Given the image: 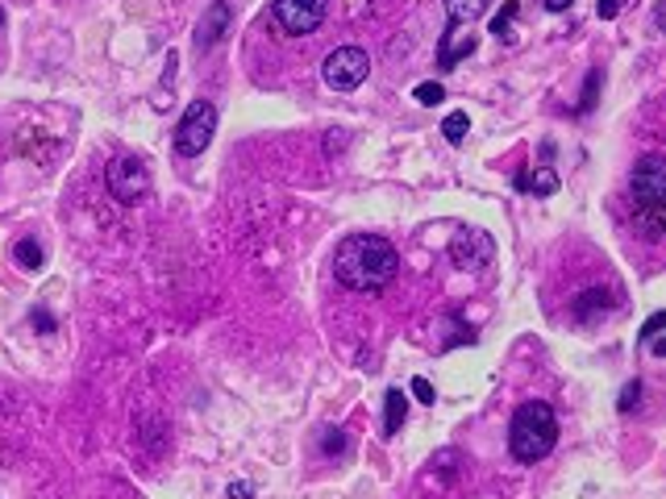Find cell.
<instances>
[{"label":"cell","mask_w":666,"mask_h":499,"mask_svg":"<svg viewBox=\"0 0 666 499\" xmlns=\"http://www.w3.org/2000/svg\"><path fill=\"white\" fill-rule=\"evenodd\" d=\"M400 275L396 245L379 233H354L333 254V279L350 292H384Z\"/></svg>","instance_id":"obj_1"},{"label":"cell","mask_w":666,"mask_h":499,"mask_svg":"<svg viewBox=\"0 0 666 499\" xmlns=\"http://www.w3.org/2000/svg\"><path fill=\"white\" fill-rule=\"evenodd\" d=\"M558 445V416L545 400H529L517 408L509 428V450L517 462H542Z\"/></svg>","instance_id":"obj_2"},{"label":"cell","mask_w":666,"mask_h":499,"mask_svg":"<svg viewBox=\"0 0 666 499\" xmlns=\"http://www.w3.org/2000/svg\"><path fill=\"white\" fill-rule=\"evenodd\" d=\"M629 195L637 208V225L645 237H662V217H666V162L662 154H645L637 159L629 175Z\"/></svg>","instance_id":"obj_3"},{"label":"cell","mask_w":666,"mask_h":499,"mask_svg":"<svg viewBox=\"0 0 666 499\" xmlns=\"http://www.w3.org/2000/svg\"><path fill=\"white\" fill-rule=\"evenodd\" d=\"M213 134H217V104L213 100H192L188 112L180 117V125H175V154L196 159L200 150H208Z\"/></svg>","instance_id":"obj_4"},{"label":"cell","mask_w":666,"mask_h":499,"mask_svg":"<svg viewBox=\"0 0 666 499\" xmlns=\"http://www.w3.org/2000/svg\"><path fill=\"white\" fill-rule=\"evenodd\" d=\"M371 75V54L363 46H338L321 62V79H325L333 92H354Z\"/></svg>","instance_id":"obj_5"},{"label":"cell","mask_w":666,"mask_h":499,"mask_svg":"<svg viewBox=\"0 0 666 499\" xmlns=\"http://www.w3.org/2000/svg\"><path fill=\"white\" fill-rule=\"evenodd\" d=\"M109 192L122 200V204H138L146 192H150V170H146L142 159H133V154H117L109 162Z\"/></svg>","instance_id":"obj_6"},{"label":"cell","mask_w":666,"mask_h":499,"mask_svg":"<svg viewBox=\"0 0 666 499\" xmlns=\"http://www.w3.org/2000/svg\"><path fill=\"white\" fill-rule=\"evenodd\" d=\"M329 0H271V12L283 34H313L325 21Z\"/></svg>","instance_id":"obj_7"},{"label":"cell","mask_w":666,"mask_h":499,"mask_svg":"<svg viewBox=\"0 0 666 499\" xmlns=\"http://www.w3.org/2000/svg\"><path fill=\"white\" fill-rule=\"evenodd\" d=\"M450 258H454V267L462 270H479L492 262V237L484 229H462L454 242H450Z\"/></svg>","instance_id":"obj_8"},{"label":"cell","mask_w":666,"mask_h":499,"mask_svg":"<svg viewBox=\"0 0 666 499\" xmlns=\"http://www.w3.org/2000/svg\"><path fill=\"white\" fill-rule=\"evenodd\" d=\"M230 17H233V4L230 0H213L205 12V21L196 25V46L208 50V46H217L221 37H225V29H230Z\"/></svg>","instance_id":"obj_9"},{"label":"cell","mask_w":666,"mask_h":499,"mask_svg":"<svg viewBox=\"0 0 666 499\" xmlns=\"http://www.w3.org/2000/svg\"><path fill=\"white\" fill-rule=\"evenodd\" d=\"M475 50V37H471V29H467V25H459V21H450L446 25V34H442V54H437V62H442V67H459L462 59H467V54H471Z\"/></svg>","instance_id":"obj_10"},{"label":"cell","mask_w":666,"mask_h":499,"mask_svg":"<svg viewBox=\"0 0 666 499\" xmlns=\"http://www.w3.org/2000/svg\"><path fill=\"white\" fill-rule=\"evenodd\" d=\"M404 416H409V400H404V391L388 387V395H384V437H396L400 425H404Z\"/></svg>","instance_id":"obj_11"},{"label":"cell","mask_w":666,"mask_h":499,"mask_svg":"<svg viewBox=\"0 0 666 499\" xmlns=\"http://www.w3.org/2000/svg\"><path fill=\"white\" fill-rule=\"evenodd\" d=\"M517 187H521V192H537V195H554L558 192V175L550 167H542L537 175H517Z\"/></svg>","instance_id":"obj_12"},{"label":"cell","mask_w":666,"mask_h":499,"mask_svg":"<svg viewBox=\"0 0 666 499\" xmlns=\"http://www.w3.org/2000/svg\"><path fill=\"white\" fill-rule=\"evenodd\" d=\"M487 4L492 0H446V12H450V21H459V25H471L475 17H484Z\"/></svg>","instance_id":"obj_13"},{"label":"cell","mask_w":666,"mask_h":499,"mask_svg":"<svg viewBox=\"0 0 666 499\" xmlns=\"http://www.w3.org/2000/svg\"><path fill=\"white\" fill-rule=\"evenodd\" d=\"M13 258H17V267H21V270H38L46 254H42V245H38L34 237H21V242H17V250H13Z\"/></svg>","instance_id":"obj_14"},{"label":"cell","mask_w":666,"mask_h":499,"mask_svg":"<svg viewBox=\"0 0 666 499\" xmlns=\"http://www.w3.org/2000/svg\"><path fill=\"white\" fill-rule=\"evenodd\" d=\"M467 129H471V117H467V112H450L446 121H442V137H446V142H462Z\"/></svg>","instance_id":"obj_15"},{"label":"cell","mask_w":666,"mask_h":499,"mask_svg":"<svg viewBox=\"0 0 666 499\" xmlns=\"http://www.w3.org/2000/svg\"><path fill=\"white\" fill-rule=\"evenodd\" d=\"M517 12H521V4H517V0H504V9L492 17V25H487V29H492L496 37H509V25H512V17H517Z\"/></svg>","instance_id":"obj_16"},{"label":"cell","mask_w":666,"mask_h":499,"mask_svg":"<svg viewBox=\"0 0 666 499\" xmlns=\"http://www.w3.org/2000/svg\"><path fill=\"white\" fill-rule=\"evenodd\" d=\"M637 400H642V378H629V383L620 387L617 408H620V412H633V408H637Z\"/></svg>","instance_id":"obj_17"},{"label":"cell","mask_w":666,"mask_h":499,"mask_svg":"<svg viewBox=\"0 0 666 499\" xmlns=\"http://www.w3.org/2000/svg\"><path fill=\"white\" fill-rule=\"evenodd\" d=\"M412 96H417V104H442V100H446V87H442V84H421Z\"/></svg>","instance_id":"obj_18"},{"label":"cell","mask_w":666,"mask_h":499,"mask_svg":"<svg viewBox=\"0 0 666 499\" xmlns=\"http://www.w3.org/2000/svg\"><path fill=\"white\" fill-rule=\"evenodd\" d=\"M620 4H625V0H595V17H600V21H612L620 12Z\"/></svg>","instance_id":"obj_19"},{"label":"cell","mask_w":666,"mask_h":499,"mask_svg":"<svg viewBox=\"0 0 666 499\" xmlns=\"http://www.w3.org/2000/svg\"><path fill=\"white\" fill-rule=\"evenodd\" d=\"M595 92H600V71H592L587 75V92H583V104H579V112H587L595 104Z\"/></svg>","instance_id":"obj_20"},{"label":"cell","mask_w":666,"mask_h":499,"mask_svg":"<svg viewBox=\"0 0 666 499\" xmlns=\"http://www.w3.org/2000/svg\"><path fill=\"white\" fill-rule=\"evenodd\" d=\"M412 395L421 403H434V383L429 378H412Z\"/></svg>","instance_id":"obj_21"},{"label":"cell","mask_w":666,"mask_h":499,"mask_svg":"<svg viewBox=\"0 0 666 499\" xmlns=\"http://www.w3.org/2000/svg\"><path fill=\"white\" fill-rule=\"evenodd\" d=\"M662 325H666V317H662V312H654V317L645 320V329H642V341H654V333L662 329Z\"/></svg>","instance_id":"obj_22"},{"label":"cell","mask_w":666,"mask_h":499,"mask_svg":"<svg viewBox=\"0 0 666 499\" xmlns=\"http://www.w3.org/2000/svg\"><path fill=\"white\" fill-rule=\"evenodd\" d=\"M250 495H255L250 483H233V487H230V499H250Z\"/></svg>","instance_id":"obj_23"},{"label":"cell","mask_w":666,"mask_h":499,"mask_svg":"<svg viewBox=\"0 0 666 499\" xmlns=\"http://www.w3.org/2000/svg\"><path fill=\"white\" fill-rule=\"evenodd\" d=\"M38 329H42V333H55V320H50V312H38Z\"/></svg>","instance_id":"obj_24"},{"label":"cell","mask_w":666,"mask_h":499,"mask_svg":"<svg viewBox=\"0 0 666 499\" xmlns=\"http://www.w3.org/2000/svg\"><path fill=\"white\" fill-rule=\"evenodd\" d=\"M570 4H575V0H545V9L550 12H562V9H570Z\"/></svg>","instance_id":"obj_25"},{"label":"cell","mask_w":666,"mask_h":499,"mask_svg":"<svg viewBox=\"0 0 666 499\" xmlns=\"http://www.w3.org/2000/svg\"><path fill=\"white\" fill-rule=\"evenodd\" d=\"M0 21H4V12H0Z\"/></svg>","instance_id":"obj_26"}]
</instances>
